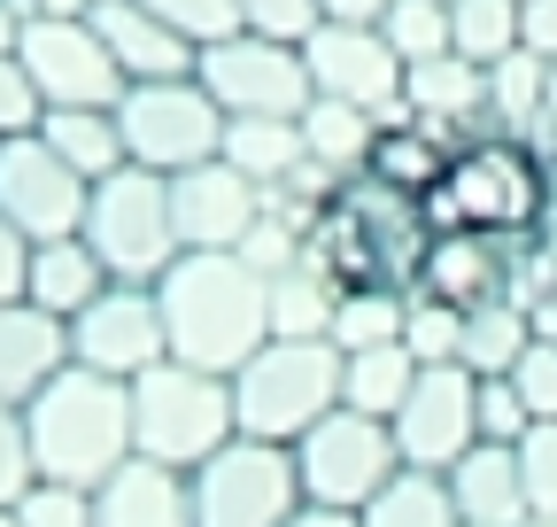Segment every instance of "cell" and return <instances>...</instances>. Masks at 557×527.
I'll return each mask as SVG.
<instances>
[{"mask_svg":"<svg viewBox=\"0 0 557 527\" xmlns=\"http://www.w3.org/2000/svg\"><path fill=\"white\" fill-rule=\"evenodd\" d=\"M78 233L101 256L109 280H139V287H156L171 264L186 256L178 218H171V179L163 171H139V163H116L109 179H94Z\"/></svg>","mask_w":557,"mask_h":527,"instance_id":"5b68a950","label":"cell"},{"mask_svg":"<svg viewBox=\"0 0 557 527\" xmlns=\"http://www.w3.org/2000/svg\"><path fill=\"white\" fill-rule=\"evenodd\" d=\"M86 194L94 179H78L39 132L24 140H0V218H9L24 241H62L86 225Z\"/></svg>","mask_w":557,"mask_h":527,"instance_id":"4fadbf2b","label":"cell"},{"mask_svg":"<svg viewBox=\"0 0 557 527\" xmlns=\"http://www.w3.org/2000/svg\"><path fill=\"white\" fill-rule=\"evenodd\" d=\"M472 388H480V380H472L465 365H418V388L403 395V412L387 419L403 466L449 474L457 457L480 442V404H472Z\"/></svg>","mask_w":557,"mask_h":527,"instance_id":"9a60e30c","label":"cell"},{"mask_svg":"<svg viewBox=\"0 0 557 527\" xmlns=\"http://www.w3.org/2000/svg\"><path fill=\"white\" fill-rule=\"evenodd\" d=\"M534 527H557V519H534Z\"/></svg>","mask_w":557,"mask_h":527,"instance_id":"f5cc1de1","label":"cell"},{"mask_svg":"<svg viewBox=\"0 0 557 527\" xmlns=\"http://www.w3.org/2000/svg\"><path fill=\"white\" fill-rule=\"evenodd\" d=\"M194 489V527H287L302 512V474L287 442L233 434L218 457L186 474Z\"/></svg>","mask_w":557,"mask_h":527,"instance_id":"ba28073f","label":"cell"},{"mask_svg":"<svg viewBox=\"0 0 557 527\" xmlns=\"http://www.w3.org/2000/svg\"><path fill=\"white\" fill-rule=\"evenodd\" d=\"M0 527H16V504H0Z\"/></svg>","mask_w":557,"mask_h":527,"instance_id":"816d5d0a","label":"cell"},{"mask_svg":"<svg viewBox=\"0 0 557 527\" xmlns=\"http://www.w3.org/2000/svg\"><path fill=\"white\" fill-rule=\"evenodd\" d=\"M357 527H465L457 519V497H449V481L442 474H426V466H403L364 512H357Z\"/></svg>","mask_w":557,"mask_h":527,"instance_id":"4dcf8cb0","label":"cell"},{"mask_svg":"<svg viewBox=\"0 0 557 527\" xmlns=\"http://www.w3.org/2000/svg\"><path fill=\"white\" fill-rule=\"evenodd\" d=\"M442 481H449L465 527H534L527 474H519V442H472Z\"/></svg>","mask_w":557,"mask_h":527,"instance_id":"ffe728a7","label":"cell"},{"mask_svg":"<svg viewBox=\"0 0 557 527\" xmlns=\"http://www.w3.org/2000/svg\"><path fill=\"white\" fill-rule=\"evenodd\" d=\"M24 272H32V241L0 218V303H16L24 295Z\"/></svg>","mask_w":557,"mask_h":527,"instance_id":"f6af8a7d","label":"cell"},{"mask_svg":"<svg viewBox=\"0 0 557 527\" xmlns=\"http://www.w3.org/2000/svg\"><path fill=\"white\" fill-rule=\"evenodd\" d=\"M156 303H163V334L178 365L233 380L271 342V280L248 272L233 248H186L156 280Z\"/></svg>","mask_w":557,"mask_h":527,"instance_id":"6da1fadb","label":"cell"},{"mask_svg":"<svg viewBox=\"0 0 557 527\" xmlns=\"http://www.w3.org/2000/svg\"><path fill=\"white\" fill-rule=\"evenodd\" d=\"M287 527H357V512H325V504H302Z\"/></svg>","mask_w":557,"mask_h":527,"instance_id":"681fc988","label":"cell"},{"mask_svg":"<svg viewBox=\"0 0 557 527\" xmlns=\"http://www.w3.org/2000/svg\"><path fill=\"white\" fill-rule=\"evenodd\" d=\"M233 434H240V419H233V380L225 372L163 357V365H148L132 380V450L139 457L194 474L201 457H218Z\"/></svg>","mask_w":557,"mask_h":527,"instance_id":"277c9868","label":"cell"},{"mask_svg":"<svg viewBox=\"0 0 557 527\" xmlns=\"http://www.w3.org/2000/svg\"><path fill=\"white\" fill-rule=\"evenodd\" d=\"M449 39L465 62H504L519 47V0H449Z\"/></svg>","mask_w":557,"mask_h":527,"instance_id":"836d02e7","label":"cell"},{"mask_svg":"<svg viewBox=\"0 0 557 527\" xmlns=\"http://www.w3.org/2000/svg\"><path fill=\"white\" fill-rule=\"evenodd\" d=\"M403 109L457 148V140H472V132H487V71L465 62V54L410 62V71H403Z\"/></svg>","mask_w":557,"mask_h":527,"instance_id":"ac0fdd59","label":"cell"},{"mask_svg":"<svg viewBox=\"0 0 557 527\" xmlns=\"http://www.w3.org/2000/svg\"><path fill=\"white\" fill-rule=\"evenodd\" d=\"M194 78L218 94L225 117H302V101H310L302 47L295 39H263V32H233L218 47H201Z\"/></svg>","mask_w":557,"mask_h":527,"instance_id":"30bf717a","label":"cell"},{"mask_svg":"<svg viewBox=\"0 0 557 527\" xmlns=\"http://www.w3.org/2000/svg\"><path fill=\"white\" fill-rule=\"evenodd\" d=\"M16 527H94V489L70 481H32L16 504Z\"/></svg>","mask_w":557,"mask_h":527,"instance_id":"ab89813d","label":"cell"},{"mask_svg":"<svg viewBox=\"0 0 557 527\" xmlns=\"http://www.w3.org/2000/svg\"><path fill=\"white\" fill-rule=\"evenodd\" d=\"M86 24H94L101 47L116 54L124 86H139V78H186V71H194V54H201V47L178 39L156 9H139V0H94Z\"/></svg>","mask_w":557,"mask_h":527,"instance_id":"d6986e66","label":"cell"},{"mask_svg":"<svg viewBox=\"0 0 557 527\" xmlns=\"http://www.w3.org/2000/svg\"><path fill=\"white\" fill-rule=\"evenodd\" d=\"M387 0H318V24H380Z\"/></svg>","mask_w":557,"mask_h":527,"instance_id":"7dc6e473","label":"cell"},{"mask_svg":"<svg viewBox=\"0 0 557 527\" xmlns=\"http://www.w3.org/2000/svg\"><path fill=\"white\" fill-rule=\"evenodd\" d=\"M341 404V350L333 342H263L240 372H233V419L240 434L263 442H302L325 412Z\"/></svg>","mask_w":557,"mask_h":527,"instance_id":"8992f818","label":"cell"},{"mask_svg":"<svg viewBox=\"0 0 557 527\" xmlns=\"http://www.w3.org/2000/svg\"><path fill=\"white\" fill-rule=\"evenodd\" d=\"M480 388H472V404H480V442H519L527 427H534V412L519 404V388H511V372H472Z\"/></svg>","mask_w":557,"mask_h":527,"instance_id":"f35d334b","label":"cell"},{"mask_svg":"<svg viewBox=\"0 0 557 527\" xmlns=\"http://www.w3.org/2000/svg\"><path fill=\"white\" fill-rule=\"evenodd\" d=\"M549 203H557V179H549V156L527 140V132H472L449 156V179L426 194V225L449 233V225H472V233H496V241H534L549 225Z\"/></svg>","mask_w":557,"mask_h":527,"instance_id":"7a4b0ae2","label":"cell"},{"mask_svg":"<svg viewBox=\"0 0 557 527\" xmlns=\"http://www.w3.org/2000/svg\"><path fill=\"white\" fill-rule=\"evenodd\" d=\"M116 132H124V163L139 171H194L225 148V109L194 71L186 78H139L116 94Z\"/></svg>","mask_w":557,"mask_h":527,"instance_id":"52a82bcc","label":"cell"},{"mask_svg":"<svg viewBox=\"0 0 557 527\" xmlns=\"http://www.w3.org/2000/svg\"><path fill=\"white\" fill-rule=\"evenodd\" d=\"M24 71L47 94V109H116L124 71L101 47V32L86 16H24Z\"/></svg>","mask_w":557,"mask_h":527,"instance_id":"7c38bea8","label":"cell"},{"mask_svg":"<svg viewBox=\"0 0 557 527\" xmlns=\"http://www.w3.org/2000/svg\"><path fill=\"white\" fill-rule=\"evenodd\" d=\"M86 9H94V0H86Z\"/></svg>","mask_w":557,"mask_h":527,"instance_id":"db71d44e","label":"cell"},{"mask_svg":"<svg viewBox=\"0 0 557 527\" xmlns=\"http://www.w3.org/2000/svg\"><path fill=\"white\" fill-rule=\"evenodd\" d=\"M534 342V318L519 303H480L465 310V372H511Z\"/></svg>","mask_w":557,"mask_h":527,"instance_id":"1f68e13d","label":"cell"},{"mask_svg":"<svg viewBox=\"0 0 557 527\" xmlns=\"http://www.w3.org/2000/svg\"><path fill=\"white\" fill-rule=\"evenodd\" d=\"M39 140L78 171V179H109L124 163V132H116V109H47L39 117Z\"/></svg>","mask_w":557,"mask_h":527,"instance_id":"4316f807","label":"cell"},{"mask_svg":"<svg viewBox=\"0 0 557 527\" xmlns=\"http://www.w3.org/2000/svg\"><path fill=\"white\" fill-rule=\"evenodd\" d=\"M487 124L496 132H534L542 124V54L511 47L504 62H487Z\"/></svg>","mask_w":557,"mask_h":527,"instance_id":"d6a6232c","label":"cell"},{"mask_svg":"<svg viewBox=\"0 0 557 527\" xmlns=\"http://www.w3.org/2000/svg\"><path fill=\"white\" fill-rule=\"evenodd\" d=\"M62 365H70V326L24 295L0 303V404H32Z\"/></svg>","mask_w":557,"mask_h":527,"instance_id":"7402d4cb","label":"cell"},{"mask_svg":"<svg viewBox=\"0 0 557 527\" xmlns=\"http://www.w3.org/2000/svg\"><path fill=\"white\" fill-rule=\"evenodd\" d=\"M549 295H557V287H549Z\"/></svg>","mask_w":557,"mask_h":527,"instance_id":"11a10c76","label":"cell"},{"mask_svg":"<svg viewBox=\"0 0 557 527\" xmlns=\"http://www.w3.org/2000/svg\"><path fill=\"white\" fill-rule=\"evenodd\" d=\"M94 527H194V489L178 466H156V457L132 450L94 489Z\"/></svg>","mask_w":557,"mask_h":527,"instance_id":"44dd1931","label":"cell"},{"mask_svg":"<svg viewBox=\"0 0 557 527\" xmlns=\"http://www.w3.org/2000/svg\"><path fill=\"white\" fill-rule=\"evenodd\" d=\"M218 156L256 186H287V171L302 163V124L295 117H225V148Z\"/></svg>","mask_w":557,"mask_h":527,"instance_id":"484cf974","label":"cell"},{"mask_svg":"<svg viewBox=\"0 0 557 527\" xmlns=\"http://www.w3.org/2000/svg\"><path fill=\"white\" fill-rule=\"evenodd\" d=\"M410 388H418V357H410L403 342L348 350V357H341V404H357V412H372V419H395Z\"/></svg>","mask_w":557,"mask_h":527,"instance_id":"83f0119b","label":"cell"},{"mask_svg":"<svg viewBox=\"0 0 557 527\" xmlns=\"http://www.w3.org/2000/svg\"><path fill=\"white\" fill-rule=\"evenodd\" d=\"M295 474H302V504L325 512H364L395 474H403V450L395 427L357 412V404H333L302 442H295Z\"/></svg>","mask_w":557,"mask_h":527,"instance_id":"9c48e42d","label":"cell"},{"mask_svg":"<svg viewBox=\"0 0 557 527\" xmlns=\"http://www.w3.org/2000/svg\"><path fill=\"white\" fill-rule=\"evenodd\" d=\"M163 357H171L163 303H156V287H139V280H109L78 318H70V365H86V372L139 380Z\"/></svg>","mask_w":557,"mask_h":527,"instance_id":"8fae6325","label":"cell"},{"mask_svg":"<svg viewBox=\"0 0 557 527\" xmlns=\"http://www.w3.org/2000/svg\"><path fill=\"white\" fill-rule=\"evenodd\" d=\"M302 71H310V94H341L372 109L380 124L403 117V54L387 47L380 24H318L302 39Z\"/></svg>","mask_w":557,"mask_h":527,"instance_id":"5bb4252c","label":"cell"},{"mask_svg":"<svg viewBox=\"0 0 557 527\" xmlns=\"http://www.w3.org/2000/svg\"><path fill=\"white\" fill-rule=\"evenodd\" d=\"M16 47H24V9L0 0V54H16Z\"/></svg>","mask_w":557,"mask_h":527,"instance_id":"c3c4849f","label":"cell"},{"mask_svg":"<svg viewBox=\"0 0 557 527\" xmlns=\"http://www.w3.org/2000/svg\"><path fill=\"white\" fill-rule=\"evenodd\" d=\"M511 388L534 419H557V342H527V357L511 365Z\"/></svg>","mask_w":557,"mask_h":527,"instance_id":"ee69618b","label":"cell"},{"mask_svg":"<svg viewBox=\"0 0 557 527\" xmlns=\"http://www.w3.org/2000/svg\"><path fill=\"white\" fill-rule=\"evenodd\" d=\"M39 481L32 466V427H24V404H0V504H24V489Z\"/></svg>","mask_w":557,"mask_h":527,"instance_id":"b9f144b4","label":"cell"},{"mask_svg":"<svg viewBox=\"0 0 557 527\" xmlns=\"http://www.w3.org/2000/svg\"><path fill=\"white\" fill-rule=\"evenodd\" d=\"M511 248H519V241H496V233L449 225V233H434V241H426V256H418V295L457 303V310L511 303Z\"/></svg>","mask_w":557,"mask_h":527,"instance_id":"e0dca14e","label":"cell"},{"mask_svg":"<svg viewBox=\"0 0 557 527\" xmlns=\"http://www.w3.org/2000/svg\"><path fill=\"white\" fill-rule=\"evenodd\" d=\"M240 9V32H263V39H310L318 32V0H233Z\"/></svg>","mask_w":557,"mask_h":527,"instance_id":"7bdbcfd3","label":"cell"},{"mask_svg":"<svg viewBox=\"0 0 557 527\" xmlns=\"http://www.w3.org/2000/svg\"><path fill=\"white\" fill-rule=\"evenodd\" d=\"M109 287L101 256L86 248V233H62V241H32V272H24V303H39L47 318H78L94 295Z\"/></svg>","mask_w":557,"mask_h":527,"instance_id":"cb8c5ba5","label":"cell"},{"mask_svg":"<svg viewBox=\"0 0 557 527\" xmlns=\"http://www.w3.org/2000/svg\"><path fill=\"white\" fill-rule=\"evenodd\" d=\"M519 474H527L534 519H557V419H534L519 434Z\"/></svg>","mask_w":557,"mask_h":527,"instance_id":"74e56055","label":"cell"},{"mask_svg":"<svg viewBox=\"0 0 557 527\" xmlns=\"http://www.w3.org/2000/svg\"><path fill=\"white\" fill-rule=\"evenodd\" d=\"M403 350L418 365H465V310L457 303H434L410 287V318H403Z\"/></svg>","mask_w":557,"mask_h":527,"instance_id":"d590c367","label":"cell"},{"mask_svg":"<svg viewBox=\"0 0 557 527\" xmlns=\"http://www.w3.org/2000/svg\"><path fill=\"white\" fill-rule=\"evenodd\" d=\"M341 310V280H325L318 264H295V272L271 280V334L278 342H325Z\"/></svg>","mask_w":557,"mask_h":527,"instance_id":"f1b7e54d","label":"cell"},{"mask_svg":"<svg viewBox=\"0 0 557 527\" xmlns=\"http://www.w3.org/2000/svg\"><path fill=\"white\" fill-rule=\"evenodd\" d=\"M47 117V94L32 86L24 54H0V140H24V132H39Z\"/></svg>","mask_w":557,"mask_h":527,"instance_id":"60d3db41","label":"cell"},{"mask_svg":"<svg viewBox=\"0 0 557 527\" xmlns=\"http://www.w3.org/2000/svg\"><path fill=\"white\" fill-rule=\"evenodd\" d=\"M271 186L240 179L225 156H209L194 171H171V218H178V241L186 248H240L248 225L263 218Z\"/></svg>","mask_w":557,"mask_h":527,"instance_id":"2e32d148","label":"cell"},{"mask_svg":"<svg viewBox=\"0 0 557 527\" xmlns=\"http://www.w3.org/2000/svg\"><path fill=\"white\" fill-rule=\"evenodd\" d=\"M32 466L39 481H70V489H101L124 457H132V380L86 372V365H62L32 404Z\"/></svg>","mask_w":557,"mask_h":527,"instance_id":"3957f363","label":"cell"},{"mask_svg":"<svg viewBox=\"0 0 557 527\" xmlns=\"http://www.w3.org/2000/svg\"><path fill=\"white\" fill-rule=\"evenodd\" d=\"M449 140L442 132H426L410 109L403 117H387L380 132H372V148H364V179H380V186H395V194H410V203H426V194L449 179Z\"/></svg>","mask_w":557,"mask_h":527,"instance_id":"603a6c76","label":"cell"},{"mask_svg":"<svg viewBox=\"0 0 557 527\" xmlns=\"http://www.w3.org/2000/svg\"><path fill=\"white\" fill-rule=\"evenodd\" d=\"M519 47H534L542 62L557 54V0H519Z\"/></svg>","mask_w":557,"mask_h":527,"instance_id":"bcb514c9","label":"cell"},{"mask_svg":"<svg viewBox=\"0 0 557 527\" xmlns=\"http://www.w3.org/2000/svg\"><path fill=\"white\" fill-rule=\"evenodd\" d=\"M139 9H156L178 39H194V47H218V39H233L240 32V9L233 0H139Z\"/></svg>","mask_w":557,"mask_h":527,"instance_id":"8d00e7d4","label":"cell"},{"mask_svg":"<svg viewBox=\"0 0 557 527\" xmlns=\"http://www.w3.org/2000/svg\"><path fill=\"white\" fill-rule=\"evenodd\" d=\"M302 156H318L325 171H364V148H372V132H380V117L372 109H357V101H341V94H310L302 101Z\"/></svg>","mask_w":557,"mask_h":527,"instance_id":"d4e9b609","label":"cell"},{"mask_svg":"<svg viewBox=\"0 0 557 527\" xmlns=\"http://www.w3.org/2000/svg\"><path fill=\"white\" fill-rule=\"evenodd\" d=\"M380 32H387V47L403 54V71H410V62H434V54H457V39H449V0H387Z\"/></svg>","mask_w":557,"mask_h":527,"instance_id":"e575fe53","label":"cell"},{"mask_svg":"<svg viewBox=\"0 0 557 527\" xmlns=\"http://www.w3.org/2000/svg\"><path fill=\"white\" fill-rule=\"evenodd\" d=\"M542 117H549V124H557V54H549V62H542Z\"/></svg>","mask_w":557,"mask_h":527,"instance_id":"f907efd6","label":"cell"},{"mask_svg":"<svg viewBox=\"0 0 557 527\" xmlns=\"http://www.w3.org/2000/svg\"><path fill=\"white\" fill-rule=\"evenodd\" d=\"M403 318H410V287H387V280H364V287H341V310H333V350H380V342H403Z\"/></svg>","mask_w":557,"mask_h":527,"instance_id":"f546056e","label":"cell"}]
</instances>
